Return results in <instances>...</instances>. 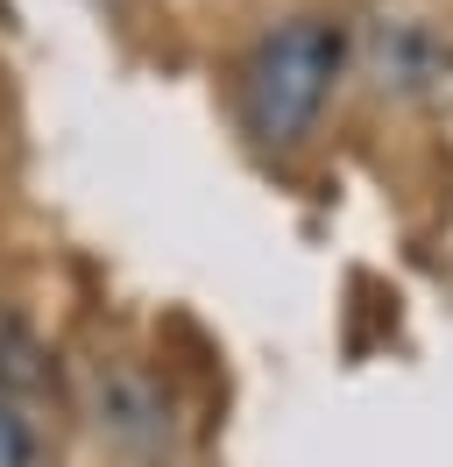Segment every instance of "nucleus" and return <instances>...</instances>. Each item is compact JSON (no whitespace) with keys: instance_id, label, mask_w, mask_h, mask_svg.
Listing matches in <instances>:
<instances>
[{"instance_id":"20e7f679","label":"nucleus","mask_w":453,"mask_h":467,"mask_svg":"<svg viewBox=\"0 0 453 467\" xmlns=\"http://www.w3.org/2000/svg\"><path fill=\"white\" fill-rule=\"evenodd\" d=\"M0 467H36V432L15 404H0Z\"/></svg>"},{"instance_id":"7ed1b4c3","label":"nucleus","mask_w":453,"mask_h":467,"mask_svg":"<svg viewBox=\"0 0 453 467\" xmlns=\"http://www.w3.org/2000/svg\"><path fill=\"white\" fill-rule=\"evenodd\" d=\"M43 389H50V354H43V340H36L28 326L0 319V404L43 397Z\"/></svg>"},{"instance_id":"f257e3e1","label":"nucleus","mask_w":453,"mask_h":467,"mask_svg":"<svg viewBox=\"0 0 453 467\" xmlns=\"http://www.w3.org/2000/svg\"><path fill=\"white\" fill-rule=\"evenodd\" d=\"M347 64V36L326 15H290L248 50L241 71V120L262 149H298L319 128L333 78Z\"/></svg>"},{"instance_id":"f03ea898","label":"nucleus","mask_w":453,"mask_h":467,"mask_svg":"<svg viewBox=\"0 0 453 467\" xmlns=\"http://www.w3.org/2000/svg\"><path fill=\"white\" fill-rule=\"evenodd\" d=\"M100 432L128 461H163L170 453V397L142 368L113 361V368H100Z\"/></svg>"}]
</instances>
